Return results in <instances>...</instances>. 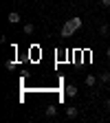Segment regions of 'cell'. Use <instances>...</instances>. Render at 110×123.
<instances>
[{
    "instance_id": "12",
    "label": "cell",
    "mask_w": 110,
    "mask_h": 123,
    "mask_svg": "<svg viewBox=\"0 0 110 123\" xmlns=\"http://www.w3.org/2000/svg\"><path fill=\"white\" fill-rule=\"evenodd\" d=\"M106 108H108V110H110V97L106 99Z\"/></svg>"
},
{
    "instance_id": "13",
    "label": "cell",
    "mask_w": 110,
    "mask_h": 123,
    "mask_svg": "<svg viewBox=\"0 0 110 123\" xmlns=\"http://www.w3.org/2000/svg\"><path fill=\"white\" fill-rule=\"evenodd\" d=\"M106 55H108V59H110V46H108V51H106Z\"/></svg>"
},
{
    "instance_id": "6",
    "label": "cell",
    "mask_w": 110,
    "mask_h": 123,
    "mask_svg": "<svg viewBox=\"0 0 110 123\" xmlns=\"http://www.w3.org/2000/svg\"><path fill=\"white\" fill-rule=\"evenodd\" d=\"M44 114H46V117H55V114H57V108H55V105H49V108L44 110Z\"/></svg>"
},
{
    "instance_id": "11",
    "label": "cell",
    "mask_w": 110,
    "mask_h": 123,
    "mask_svg": "<svg viewBox=\"0 0 110 123\" xmlns=\"http://www.w3.org/2000/svg\"><path fill=\"white\" fill-rule=\"evenodd\" d=\"M99 5L101 7H110V0H99Z\"/></svg>"
},
{
    "instance_id": "1",
    "label": "cell",
    "mask_w": 110,
    "mask_h": 123,
    "mask_svg": "<svg viewBox=\"0 0 110 123\" xmlns=\"http://www.w3.org/2000/svg\"><path fill=\"white\" fill-rule=\"evenodd\" d=\"M82 22H84V20L79 18V15H75V18L66 20V24L62 26V31H59V33H62V37H71V35L75 33V31H77V29L82 26Z\"/></svg>"
},
{
    "instance_id": "2",
    "label": "cell",
    "mask_w": 110,
    "mask_h": 123,
    "mask_svg": "<svg viewBox=\"0 0 110 123\" xmlns=\"http://www.w3.org/2000/svg\"><path fill=\"white\" fill-rule=\"evenodd\" d=\"M20 20H22V18H20V13H18V11H11V13L7 15V22H9V24H18Z\"/></svg>"
},
{
    "instance_id": "10",
    "label": "cell",
    "mask_w": 110,
    "mask_h": 123,
    "mask_svg": "<svg viewBox=\"0 0 110 123\" xmlns=\"http://www.w3.org/2000/svg\"><path fill=\"white\" fill-rule=\"evenodd\" d=\"M99 33H101V35H108V24H101V26H99Z\"/></svg>"
},
{
    "instance_id": "7",
    "label": "cell",
    "mask_w": 110,
    "mask_h": 123,
    "mask_svg": "<svg viewBox=\"0 0 110 123\" xmlns=\"http://www.w3.org/2000/svg\"><path fill=\"white\" fill-rule=\"evenodd\" d=\"M22 31H24V33H26V35H31V33H33V31H35V26H33V24H31V22H26V24L22 26Z\"/></svg>"
},
{
    "instance_id": "4",
    "label": "cell",
    "mask_w": 110,
    "mask_h": 123,
    "mask_svg": "<svg viewBox=\"0 0 110 123\" xmlns=\"http://www.w3.org/2000/svg\"><path fill=\"white\" fill-rule=\"evenodd\" d=\"M64 90H66V95H68V97H75V95H77V86H73V84H68Z\"/></svg>"
},
{
    "instance_id": "5",
    "label": "cell",
    "mask_w": 110,
    "mask_h": 123,
    "mask_svg": "<svg viewBox=\"0 0 110 123\" xmlns=\"http://www.w3.org/2000/svg\"><path fill=\"white\" fill-rule=\"evenodd\" d=\"M95 84H97V77H95V75H86V86H88V88H92Z\"/></svg>"
},
{
    "instance_id": "9",
    "label": "cell",
    "mask_w": 110,
    "mask_h": 123,
    "mask_svg": "<svg viewBox=\"0 0 110 123\" xmlns=\"http://www.w3.org/2000/svg\"><path fill=\"white\" fill-rule=\"evenodd\" d=\"M5 68H7V70H13V68H15V62H13V59H7V62H5Z\"/></svg>"
},
{
    "instance_id": "8",
    "label": "cell",
    "mask_w": 110,
    "mask_h": 123,
    "mask_svg": "<svg viewBox=\"0 0 110 123\" xmlns=\"http://www.w3.org/2000/svg\"><path fill=\"white\" fill-rule=\"evenodd\" d=\"M99 81H101V84H108V81H110V73H101V75H99Z\"/></svg>"
},
{
    "instance_id": "3",
    "label": "cell",
    "mask_w": 110,
    "mask_h": 123,
    "mask_svg": "<svg viewBox=\"0 0 110 123\" xmlns=\"http://www.w3.org/2000/svg\"><path fill=\"white\" fill-rule=\"evenodd\" d=\"M77 114H79V110H77L75 105H66V117H68V119H75Z\"/></svg>"
}]
</instances>
